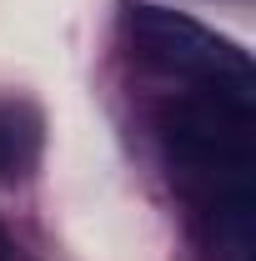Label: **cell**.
Instances as JSON below:
<instances>
[{"label":"cell","instance_id":"7a4b0ae2","mask_svg":"<svg viewBox=\"0 0 256 261\" xmlns=\"http://www.w3.org/2000/svg\"><path fill=\"white\" fill-rule=\"evenodd\" d=\"M126 35L136 45V56L181 81L186 91H216V96H256V75L246 50H236L226 35L206 31L201 20L181 15V10H166V5H126Z\"/></svg>","mask_w":256,"mask_h":261},{"label":"cell","instance_id":"6da1fadb","mask_svg":"<svg viewBox=\"0 0 256 261\" xmlns=\"http://www.w3.org/2000/svg\"><path fill=\"white\" fill-rule=\"evenodd\" d=\"M176 186L211 221L216 246L241 261L251 246V100L181 91L156 116Z\"/></svg>","mask_w":256,"mask_h":261}]
</instances>
